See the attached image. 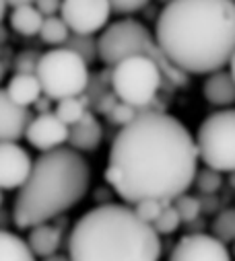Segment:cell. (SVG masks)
Here are the masks:
<instances>
[{
  "instance_id": "9",
  "label": "cell",
  "mask_w": 235,
  "mask_h": 261,
  "mask_svg": "<svg viewBox=\"0 0 235 261\" xmlns=\"http://www.w3.org/2000/svg\"><path fill=\"white\" fill-rule=\"evenodd\" d=\"M111 7L105 0H66L60 7V19L73 35L93 37L109 25Z\"/></svg>"
},
{
  "instance_id": "38",
  "label": "cell",
  "mask_w": 235,
  "mask_h": 261,
  "mask_svg": "<svg viewBox=\"0 0 235 261\" xmlns=\"http://www.w3.org/2000/svg\"><path fill=\"white\" fill-rule=\"evenodd\" d=\"M3 202H5V193H3V189H0V206H3Z\"/></svg>"
},
{
  "instance_id": "29",
  "label": "cell",
  "mask_w": 235,
  "mask_h": 261,
  "mask_svg": "<svg viewBox=\"0 0 235 261\" xmlns=\"http://www.w3.org/2000/svg\"><path fill=\"white\" fill-rule=\"evenodd\" d=\"M111 7V15H124V17H130L138 11H143L147 7V3H143V0H115V3H109Z\"/></svg>"
},
{
  "instance_id": "35",
  "label": "cell",
  "mask_w": 235,
  "mask_h": 261,
  "mask_svg": "<svg viewBox=\"0 0 235 261\" xmlns=\"http://www.w3.org/2000/svg\"><path fill=\"white\" fill-rule=\"evenodd\" d=\"M5 74H7V68H5V64H3V62H0V83H3Z\"/></svg>"
},
{
  "instance_id": "37",
  "label": "cell",
  "mask_w": 235,
  "mask_h": 261,
  "mask_svg": "<svg viewBox=\"0 0 235 261\" xmlns=\"http://www.w3.org/2000/svg\"><path fill=\"white\" fill-rule=\"evenodd\" d=\"M229 183H231V187H235V171L231 173V177H229Z\"/></svg>"
},
{
  "instance_id": "28",
  "label": "cell",
  "mask_w": 235,
  "mask_h": 261,
  "mask_svg": "<svg viewBox=\"0 0 235 261\" xmlns=\"http://www.w3.org/2000/svg\"><path fill=\"white\" fill-rule=\"evenodd\" d=\"M163 202H157V200H143V202H138V204H134V212H136V216L143 220V222H147V224H151L153 226V222L157 220V216L161 214V210H163Z\"/></svg>"
},
{
  "instance_id": "18",
  "label": "cell",
  "mask_w": 235,
  "mask_h": 261,
  "mask_svg": "<svg viewBox=\"0 0 235 261\" xmlns=\"http://www.w3.org/2000/svg\"><path fill=\"white\" fill-rule=\"evenodd\" d=\"M9 7H11L9 19H11V27L15 29V33H19L23 37L39 35L43 17L35 9L33 3H9Z\"/></svg>"
},
{
  "instance_id": "30",
  "label": "cell",
  "mask_w": 235,
  "mask_h": 261,
  "mask_svg": "<svg viewBox=\"0 0 235 261\" xmlns=\"http://www.w3.org/2000/svg\"><path fill=\"white\" fill-rule=\"evenodd\" d=\"M33 5L41 13L43 19L58 17V15H60V7H62V3H56V0H41V3H33Z\"/></svg>"
},
{
  "instance_id": "4",
  "label": "cell",
  "mask_w": 235,
  "mask_h": 261,
  "mask_svg": "<svg viewBox=\"0 0 235 261\" xmlns=\"http://www.w3.org/2000/svg\"><path fill=\"white\" fill-rule=\"evenodd\" d=\"M91 167L83 154L64 146L33 161L31 173L17 193L13 218L19 228L45 224L75 208L89 191Z\"/></svg>"
},
{
  "instance_id": "23",
  "label": "cell",
  "mask_w": 235,
  "mask_h": 261,
  "mask_svg": "<svg viewBox=\"0 0 235 261\" xmlns=\"http://www.w3.org/2000/svg\"><path fill=\"white\" fill-rule=\"evenodd\" d=\"M213 237L221 243H235V208H227L213 220Z\"/></svg>"
},
{
  "instance_id": "21",
  "label": "cell",
  "mask_w": 235,
  "mask_h": 261,
  "mask_svg": "<svg viewBox=\"0 0 235 261\" xmlns=\"http://www.w3.org/2000/svg\"><path fill=\"white\" fill-rule=\"evenodd\" d=\"M39 37L43 43L48 45H58V47H64V43L68 41L70 37V31L68 27L64 25V21L58 17H50V19H43V25L39 29Z\"/></svg>"
},
{
  "instance_id": "7",
  "label": "cell",
  "mask_w": 235,
  "mask_h": 261,
  "mask_svg": "<svg viewBox=\"0 0 235 261\" xmlns=\"http://www.w3.org/2000/svg\"><path fill=\"white\" fill-rule=\"evenodd\" d=\"M163 72L151 58L132 56L115 64L109 74L111 93L120 103L147 111L163 87Z\"/></svg>"
},
{
  "instance_id": "5",
  "label": "cell",
  "mask_w": 235,
  "mask_h": 261,
  "mask_svg": "<svg viewBox=\"0 0 235 261\" xmlns=\"http://www.w3.org/2000/svg\"><path fill=\"white\" fill-rule=\"evenodd\" d=\"M97 56L105 66H111V68L126 58L145 56L157 64L163 72V79L171 81V85L184 87L188 83V76L167 62L151 29L136 19H120L115 23H109L99 33Z\"/></svg>"
},
{
  "instance_id": "8",
  "label": "cell",
  "mask_w": 235,
  "mask_h": 261,
  "mask_svg": "<svg viewBox=\"0 0 235 261\" xmlns=\"http://www.w3.org/2000/svg\"><path fill=\"white\" fill-rule=\"evenodd\" d=\"M198 161L219 173L235 171V109H221L204 117L194 136Z\"/></svg>"
},
{
  "instance_id": "12",
  "label": "cell",
  "mask_w": 235,
  "mask_h": 261,
  "mask_svg": "<svg viewBox=\"0 0 235 261\" xmlns=\"http://www.w3.org/2000/svg\"><path fill=\"white\" fill-rule=\"evenodd\" d=\"M33 167L31 154L17 142L0 144V189H21Z\"/></svg>"
},
{
  "instance_id": "31",
  "label": "cell",
  "mask_w": 235,
  "mask_h": 261,
  "mask_svg": "<svg viewBox=\"0 0 235 261\" xmlns=\"http://www.w3.org/2000/svg\"><path fill=\"white\" fill-rule=\"evenodd\" d=\"M115 105H118V97H115L113 93H101L99 99H97V103H95L97 111L103 113V115H107Z\"/></svg>"
},
{
  "instance_id": "11",
  "label": "cell",
  "mask_w": 235,
  "mask_h": 261,
  "mask_svg": "<svg viewBox=\"0 0 235 261\" xmlns=\"http://www.w3.org/2000/svg\"><path fill=\"white\" fill-rule=\"evenodd\" d=\"M25 138L41 154L52 152L68 144V125H64L54 113H41L29 121L25 129Z\"/></svg>"
},
{
  "instance_id": "1",
  "label": "cell",
  "mask_w": 235,
  "mask_h": 261,
  "mask_svg": "<svg viewBox=\"0 0 235 261\" xmlns=\"http://www.w3.org/2000/svg\"><path fill=\"white\" fill-rule=\"evenodd\" d=\"M196 173L198 150L188 127L169 113L147 109L115 134L105 181L126 204H171L194 185Z\"/></svg>"
},
{
  "instance_id": "13",
  "label": "cell",
  "mask_w": 235,
  "mask_h": 261,
  "mask_svg": "<svg viewBox=\"0 0 235 261\" xmlns=\"http://www.w3.org/2000/svg\"><path fill=\"white\" fill-rule=\"evenodd\" d=\"M31 121V111L11 101L5 89H0V144L25 138V129Z\"/></svg>"
},
{
  "instance_id": "27",
  "label": "cell",
  "mask_w": 235,
  "mask_h": 261,
  "mask_svg": "<svg viewBox=\"0 0 235 261\" xmlns=\"http://www.w3.org/2000/svg\"><path fill=\"white\" fill-rule=\"evenodd\" d=\"M138 113H143V111H140V109H134V107H130V105H126V103H120V101H118V105L107 113V119H109L111 123H115V125L124 127V125L132 123V121L138 117Z\"/></svg>"
},
{
  "instance_id": "6",
  "label": "cell",
  "mask_w": 235,
  "mask_h": 261,
  "mask_svg": "<svg viewBox=\"0 0 235 261\" xmlns=\"http://www.w3.org/2000/svg\"><path fill=\"white\" fill-rule=\"evenodd\" d=\"M35 76L43 97L56 103L81 97L91 83L89 66L77 54L64 47H54L39 56L35 64Z\"/></svg>"
},
{
  "instance_id": "32",
  "label": "cell",
  "mask_w": 235,
  "mask_h": 261,
  "mask_svg": "<svg viewBox=\"0 0 235 261\" xmlns=\"http://www.w3.org/2000/svg\"><path fill=\"white\" fill-rule=\"evenodd\" d=\"M7 15H9V3H0V23H3Z\"/></svg>"
},
{
  "instance_id": "36",
  "label": "cell",
  "mask_w": 235,
  "mask_h": 261,
  "mask_svg": "<svg viewBox=\"0 0 235 261\" xmlns=\"http://www.w3.org/2000/svg\"><path fill=\"white\" fill-rule=\"evenodd\" d=\"M7 39V29H3V27H0V43H3Z\"/></svg>"
},
{
  "instance_id": "19",
  "label": "cell",
  "mask_w": 235,
  "mask_h": 261,
  "mask_svg": "<svg viewBox=\"0 0 235 261\" xmlns=\"http://www.w3.org/2000/svg\"><path fill=\"white\" fill-rule=\"evenodd\" d=\"M0 261H35V255L25 239L9 230H0Z\"/></svg>"
},
{
  "instance_id": "24",
  "label": "cell",
  "mask_w": 235,
  "mask_h": 261,
  "mask_svg": "<svg viewBox=\"0 0 235 261\" xmlns=\"http://www.w3.org/2000/svg\"><path fill=\"white\" fill-rule=\"evenodd\" d=\"M171 206L175 208V212H178V216H180L182 222H194L200 216V212H202L200 200L194 198V195H188V193L180 195V198H175L171 202Z\"/></svg>"
},
{
  "instance_id": "25",
  "label": "cell",
  "mask_w": 235,
  "mask_h": 261,
  "mask_svg": "<svg viewBox=\"0 0 235 261\" xmlns=\"http://www.w3.org/2000/svg\"><path fill=\"white\" fill-rule=\"evenodd\" d=\"M180 224H182V220H180L178 212H175V208L171 204H165L163 210H161V214L153 222V228L161 237V234H173L175 230L180 228Z\"/></svg>"
},
{
  "instance_id": "26",
  "label": "cell",
  "mask_w": 235,
  "mask_h": 261,
  "mask_svg": "<svg viewBox=\"0 0 235 261\" xmlns=\"http://www.w3.org/2000/svg\"><path fill=\"white\" fill-rule=\"evenodd\" d=\"M194 185L198 187V191L213 195V193H217V191L221 189V185H223V173L213 171V169L206 167V169H202V171L196 173Z\"/></svg>"
},
{
  "instance_id": "14",
  "label": "cell",
  "mask_w": 235,
  "mask_h": 261,
  "mask_svg": "<svg viewBox=\"0 0 235 261\" xmlns=\"http://www.w3.org/2000/svg\"><path fill=\"white\" fill-rule=\"evenodd\" d=\"M103 140V127L93 111H87L75 125L68 127V148L75 152H93Z\"/></svg>"
},
{
  "instance_id": "33",
  "label": "cell",
  "mask_w": 235,
  "mask_h": 261,
  "mask_svg": "<svg viewBox=\"0 0 235 261\" xmlns=\"http://www.w3.org/2000/svg\"><path fill=\"white\" fill-rule=\"evenodd\" d=\"M229 74H231V79L235 81V51H233V56H231V60H229Z\"/></svg>"
},
{
  "instance_id": "3",
  "label": "cell",
  "mask_w": 235,
  "mask_h": 261,
  "mask_svg": "<svg viewBox=\"0 0 235 261\" xmlns=\"http://www.w3.org/2000/svg\"><path fill=\"white\" fill-rule=\"evenodd\" d=\"M161 239L130 206L101 204L85 212L68 237L70 261H159Z\"/></svg>"
},
{
  "instance_id": "15",
  "label": "cell",
  "mask_w": 235,
  "mask_h": 261,
  "mask_svg": "<svg viewBox=\"0 0 235 261\" xmlns=\"http://www.w3.org/2000/svg\"><path fill=\"white\" fill-rule=\"evenodd\" d=\"M202 95L210 105L221 109H231V105L235 103V81L227 70L213 72L206 76L202 85Z\"/></svg>"
},
{
  "instance_id": "2",
  "label": "cell",
  "mask_w": 235,
  "mask_h": 261,
  "mask_svg": "<svg viewBox=\"0 0 235 261\" xmlns=\"http://www.w3.org/2000/svg\"><path fill=\"white\" fill-rule=\"evenodd\" d=\"M155 39L171 66L188 74H213L235 51V3L173 0L157 17Z\"/></svg>"
},
{
  "instance_id": "10",
  "label": "cell",
  "mask_w": 235,
  "mask_h": 261,
  "mask_svg": "<svg viewBox=\"0 0 235 261\" xmlns=\"http://www.w3.org/2000/svg\"><path fill=\"white\" fill-rule=\"evenodd\" d=\"M169 261H231V253L227 245L213 234L194 232L175 243Z\"/></svg>"
},
{
  "instance_id": "16",
  "label": "cell",
  "mask_w": 235,
  "mask_h": 261,
  "mask_svg": "<svg viewBox=\"0 0 235 261\" xmlns=\"http://www.w3.org/2000/svg\"><path fill=\"white\" fill-rule=\"evenodd\" d=\"M5 91L11 97V101L23 109H29L43 97L35 72H15Z\"/></svg>"
},
{
  "instance_id": "17",
  "label": "cell",
  "mask_w": 235,
  "mask_h": 261,
  "mask_svg": "<svg viewBox=\"0 0 235 261\" xmlns=\"http://www.w3.org/2000/svg\"><path fill=\"white\" fill-rule=\"evenodd\" d=\"M27 245L35 257L48 259L52 255H58V249L62 245V228H58L50 222L37 224L33 228H29Z\"/></svg>"
},
{
  "instance_id": "34",
  "label": "cell",
  "mask_w": 235,
  "mask_h": 261,
  "mask_svg": "<svg viewBox=\"0 0 235 261\" xmlns=\"http://www.w3.org/2000/svg\"><path fill=\"white\" fill-rule=\"evenodd\" d=\"M43 261H70V259H68V255H52V257H48Z\"/></svg>"
},
{
  "instance_id": "22",
  "label": "cell",
  "mask_w": 235,
  "mask_h": 261,
  "mask_svg": "<svg viewBox=\"0 0 235 261\" xmlns=\"http://www.w3.org/2000/svg\"><path fill=\"white\" fill-rule=\"evenodd\" d=\"M64 49H70L73 54H77L87 66L91 62H95L97 56V39L93 37H85V35H73L68 37V41L64 43Z\"/></svg>"
},
{
  "instance_id": "20",
  "label": "cell",
  "mask_w": 235,
  "mask_h": 261,
  "mask_svg": "<svg viewBox=\"0 0 235 261\" xmlns=\"http://www.w3.org/2000/svg\"><path fill=\"white\" fill-rule=\"evenodd\" d=\"M87 99L85 97H73V99H64V101H58L54 115L60 119L64 125H75L85 113H87Z\"/></svg>"
},
{
  "instance_id": "39",
  "label": "cell",
  "mask_w": 235,
  "mask_h": 261,
  "mask_svg": "<svg viewBox=\"0 0 235 261\" xmlns=\"http://www.w3.org/2000/svg\"><path fill=\"white\" fill-rule=\"evenodd\" d=\"M233 255H235V243H233Z\"/></svg>"
}]
</instances>
